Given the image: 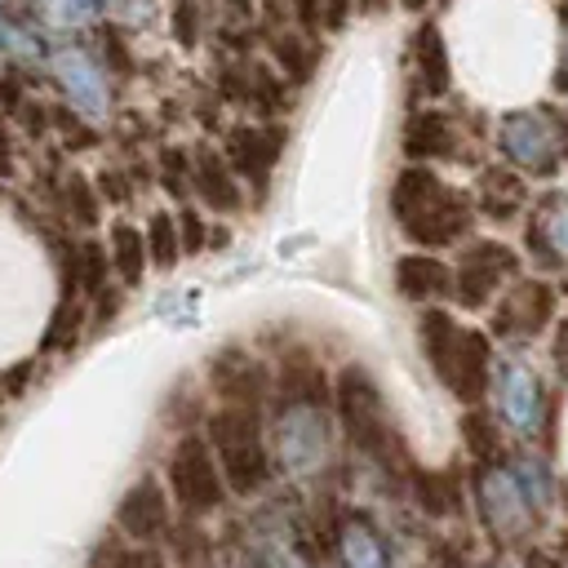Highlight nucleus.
I'll return each instance as SVG.
<instances>
[{"label":"nucleus","mask_w":568,"mask_h":568,"mask_svg":"<svg viewBox=\"0 0 568 568\" xmlns=\"http://www.w3.org/2000/svg\"><path fill=\"white\" fill-rule=\"evenodd\" d=\"M0 390H4V377H0Z\"/></svg>","instance_id":"nucleus-33"},{"label":"nucleus","mask_w":568,"mask_h":568,"mask_svg":"<svg viewBox=\"0 0 568 568\" xmlns=\"http://www.w3.org/2000/svg\"><path fill=\"white\" fill-rule=\"evenodd\" d=\"M515 271V253L506 248V244H470L466 253H462V262H457V284H453V293H457V302L462 306H484L488 302V293L497 288V280L501 275H510Z\"/></svg>","instance_id":"nucleus-7"},{"label":"nucleus","mask_w":568,"mask_h":568,"mask_svg":"<svg viewBox=\"0 0 568 568\" xmlns=\"http://www.w3.org/2000/svg\"><path fill=\"white\" fill-rule=\"evenodd\" d=\"M115 528L124 537H133L138 546H151L155 537H164L169 532V493H164V484L151 479V475L138 479L115 506Z\"/></svg>","instance_id":"nucleus-6"},{"label":"nucleus","mask_w":568,"mask_h":568,"mask_svg":"<svg viewBox=\"0 0 568 568\" xmlns=\"http://www.w3.org/2000/svg\"><path fill=\"white\" fill-rule=\"evenodd\" d=\"M106 266H111L106 244L84 240V244L71 248V280L80 284L84 297H102V288H106Z\"/></svg>","instance_id":"nucleus-15"},{"label":"nucleus","mask_w":568,"mask_h":568,"mask_svg":"<svg viewBox=\"0 0 568 568\" xmlns=\"http://www.w3.org/2000/svg\"><path fill=\"white\" fill-rule=\"evenodd\" d=\"M510 386H515V390H532L537 382H532L528 373H510ZM506 408H510V417L519 422V395H506ZM528 426H532V422H528V413H524V430H528Z\"/></svg>","instance_id":"nucleus-26"},{"label":"nucleus","mask_w":568,"mask_h":568,"mask_svg":"<svg viewBox=\"0 0 568 568\" xmlns=\"http://www.w3.org/2000/svg\"><path fill=\"white\" fill-rule=\"evenodd\" d=\"M209 377H213V386H217V395H222L226 404H248V408L262 404L266 373H262V364H257L253 355H244V351H222V355L209 359Z\"/></svg>","instance_id":"nucleus-8"},{"label":"nucleus","mask_w":568,"mask_h":568,"mask_svg":"<svg viewBox=\"0 0 568 568\" xmlns=\"http://www.w3.org/2000/svg\"><path fill=\"white\" fill-rule=\"evenodd\" d=\"M209 448L213 462L222 470V484L231 493H257L271 475V457H266V439H262V417L248 404H222L217 413H209Z\"/></svg>","instance_id":"nucleus-2"},{"label":"nucleus","mask_w":568,"mask_h":568,"mask_svg":"<svg viewBox=\"0 0 568 568\" xmlns=\"http://www.w3.org/2000/svg\"><path fill=\"white\" fill-rule=\"evenodd\" d=\"M102 191H106L111 200H124V195H129L124 182H120V173H102Z\"/></svg>","instance_id":"nucleus-29"},{"label":"nucleus","mask_w":568,"mask_h":568,"mask_svg":"<svg viewBox=\"0 0 568 568\" xmlns=\"http://www.w3.org/2000/svg\"><path fill=\"white\" fill-rule=\"evenodd\" d=\"M395 217L399 226L417 240V244H448L466 231V200L457 191H448L435 173H422V169H408L399 182H395Z\"/></svg>","instance_id":"nucleus-3"},{"label":"nucleus","mask_w":568,"mask_h":568,"mask_svg":"<svg viewBox=\"0 0 568 568\" xmlns=\"http://www.w3.org/2000/svg\"><path fill=\"white\" fill-rule=\"evenodd\" d=\"M62 195H67V209H71V217H75L80 226L98 222V195H93V186H89L80 173H71V178H67Z\"/></svg>","instance_id":"nucleus-21"},{"label":"nucleus","mask_w":568,"mask_h":568,"mask_svg":"<svg viewBox=\"0 0 568 568\" xmlns=\"http://www.w3.org/2000/svg\"><path fill=\"white\" fill-rule=\"evenodd\" d=\"M342 559H346V568H390L382 541H377L373 528L359 524V519L342 524Z\"/></svg>","instance_id":"nucleus-17"},{"label":"nucleus","mask_w":568,"mask_h":568,"mask_svg":"<svg viewBox=\"0 0 568 568\" xmlns=\"http://www.w3.org/2000/svg\"><path fill=\"white\" fill-rule=\"evenodd\" d=\"M178 226H182V240H178V244H182L186 253H195V248H200V235H204L195 209H182V213H178Z\"/></svg>","instance_id":"nucleus-25"},{"label":"nucleus","mask_w":568,"mask_h":568,"mask_svg":"<svg viewBox=\"0 0 568 568\" xmlns=\"http://www.w3.org/2000/svg\"><path fill=\"white\" fill-rule=\"evenodd\" d=\"M169 497L186 515H209L226 501L222 470L213 462V448L204 435H182L169 453Z\"/></svg>","instance_id":"nucleus-5"},{"label":"nucleus","mask_w":568,"mask_h":568,"mask_svg":"<svg viewBox=\"0 0 568 568\" xmlns=\"http://www.w3.org/2000/svg\"><path fill=\"white\" fill-rule=\"evenodd\" d=\"M275 53H280V62H288L293 80H306V75H311V58L297 49V40H293V36H284V40L275 44Z\"/></svg>","instance_id":"nucleus-24"},{"label":"nucleus","mask_w":568,"mask_h":568,"mask_svg":"<svg viewBox=\"0 0 568 568\" xmlns=\"http://www.w3.org/2000/svg\"><path fill=\"white\" fill-rule=\"evenodd\" d=\"M550 306H555V297H550V288L546 284H519L501 306H497V328L501 333H541L546 328V320H550Z\"/></svg>","instance_id":"nucleus-10"},{"label":"nucleus","mask_w":568,"mask_h":568,"mask_svg":"<svg viewBox=\"0 0 568 568\" xmlns=\"http://www.w3.org/2000/svg\"><path fill=\"white\" fill-rule=\"evenodd\" d=\"M293 9L302 18V27H315L320 22V0H293Z\"/></svg>","instance_id":"nucleus-28"},{"label":"nucleus","mask_w":568,"mask_h":568,"mask_svg":"<svg viewBox=\"0 0 568 568\" xmlns=\"http://www.w3.org/2000/svg\"><path fill=\"white\" fill-rule=\"evenodd\" d=\"M280 146H284V133H280V129H235V133H231V155H235L240 173L257 178V186L266 182V173H271Z\"/></svg>","instance_id":"nucleus-11"},{"label":"nucleus","mask_w":568,"mask_h":568,"mask_svg":"<svg viewBox=\"0 0 568 568\" xmlns=\"http://www.w3.org/2000/svg\"><path fill=\"white\" fill-rule=\"evenodd\" d=\"M462 439H466L470 457H493L497 453V422L488 413H470V417H462Z\"/></svg>","instance_id":"nucleus-20"},{"label":"nucleus","mask_w":568,"mask_h":568,"mask_svg":"<svg viewBox=\"0 0 568 568\" xmlns=\"http://www.w3.org/2000/svg\"><path fill=\"white\" fill-rule=\"evenodd\" d=\"M395 284H399V293L413 297V302H430V297H444V293L453 288V284H448V266L435 262V257H426V253H408V257H399V266H395Z\"/></svg>","instance_id":"nucleus-12"},{"label":"nucleus","mask_w":568,"mask_h":568,"mask_svg":"<svg viewBox=\"0 0 568 568\" xmlns=\"http://www.w3.org/2000/svg\"><path fill=\"white\" fill-rule=\"evenodd\" d=\"M417 501L426 515H453L462 506V488L453 470H422L417 475Z\"/></svg>","instance_id":"nucleus-16"},{"label":"nucleus","mask_w":568,"mask_h":568,"mask_svg":"<svg viewBox=\"0 0 568 568\" xmlns=\"http://www.w3.org/2000/svg\"><path fill=\"white\" fill-rule=\"evenodd\" d=\"M364 9H368V13H373V9H382V0H364Z\"/></svg>","instance_id":"nucleus-31"},{"label":"nucleus","mask_w":568,"mask_h":568,"mask_svg":"<svg viewBox=\"0 0 568 568\" xmlns=\"http://www.w3.org/2000/svg\"><path fill=\"white\" fill-rule=\"evenodd\" d=\"M106 559L111 568H169V559L155 546H111Z\"/></svg>","instance_id":"nucleus-22"},{"label":"nucleus","mask_w":568,"mask_h":568,"mask_svg":"<svg viewBox=\"0 0 568 568\" xmlns=\"http://www.w3.org/2000/svg\"><path fill=\"white\" fill-rule=\"evenodd\" d=\"M0 169H9V138L0 133Z\"/></svg>","instance_id":"nucleus-30"},{"label":"nucleus","mask_w":568,"mask_h":568,"mask_svg":"<svg viewBox=\"0 0 568 568\" xmlns=\"http://www.w3.org/2000/svg\"><path fill=\"white\" fill-rule=\"evenodd\" d=\"M417 337H422L430 368L457 399L475 404L488 390V342L479 333L462 328L448 311H426L417 324Z\"/></svg>","instance_id":"nucleus-1"},{"label":"nucleus","mask_w":568,"mask_h":568,"mask_svg":"<svg viewBox=\"0 0 568 568\" xmlns=\"http://www.w3.org/2000/svg\"><path fill=\"white\" fill-rule=\"evenodd\" d=\"M191 186H195V191L204 195V204H213L217 213L240 209V182H235V173L226 169V160H222L217 151H209V146H200L195 160H191Z\"/></svg>","instance_id":"nucleus-9"},{"label":"nucleus","mask_w":568,"mask_h":568,"mask_svg":"<svg viewBox=\"0 0 568 568\" xmlns=\"http://www.w3.org/2000/svg\"><path fill=\"white\" fill-rule=\"evenodd\" d=\"M146 248H151V262L160 266V271H169L173 262H178V217H169V213H155L151 222H146Z\"/></svg>","instance_id":"nucleus-19"},{"label":"nucleus","mask_w":568,"mask_h":568,"mask_svg":"<svg viewBox=\"0 0 568 568\" xmlns=\"http://www.w3.org/2000/svg\"><path fill=\"white\" fill-rule=\"evenodd\" d=\"M160 169H164V186L169 191H186L191 182V169H186V155L182 151H164V160H160Z\"/></svg>","instance_id":"nucleus-23"},{"label":"nucleus","mask_w":568,"mask_h":568,"mask_svg":"<svg viewBox=\"0 0 568 568\" xmlns=\"http://www.w3.org/2000/svg\"><path fill=\"white\" fill-rule=\"evenodd\" d=\"M111 266L120 271L124 284H138L142 280V266H146V240L133 222H115L111 226V248H106Z\"/></svg>","instance_id":"nucleus-14"},{"label":"nucleus","mask_w":568,"mask_h":568,"mask_svg":"<svg viewBox=\"0 0 568 568\" xmlns=\"http://www.w3.org/2000/svg\"><path fill=\"white\" fill-rule=\"evenodd\" d=\"M337 413H342V426L351 435V444L377 462L390 466V444H395V426L386 417V399L377 390V382L359 368V364H346L342 377H337Z\"/></svg>","instance_id":"nucleus-4"},{"label":"nucleus","mask_w":568,"mask_h":568,"mask_svg":"<svg viewBox=\"0 0 568 568\" xmlns=\"http://www.w3.org/2000/svg\"><path fill=\"white\" fill-rule=\"evenodd\" d=\"M404 4H413V9H417V4H422V0H404Z\"/></svg>","instance_id":"nucleus-32"},{"label":"nucleus","mask_w":568,"mask_h":568,"mask_svg":"<svg viewBox=\"0 0 568 568\" xmlns=\"http://www.w3.org/2000/svg\"><path fill=\"white\" fill-rule=\"evenodd\" d=\"M280 390L306 408H320L324 404V368L306 355H284V368H280Z\"/></svg>","instance_id":"nucleus-13"},{"label":"nucleus","mask_w":568,"mask_h":568,"mask_svg":"<svg viewBox=\"0 0 568 568\" xmlns=\"http://www.w3.org/2000/svg\"><path fill=\"white\" fill-rule=\"evenodd\" d=\"M173 27H182V40H195V4L182 0V9L173 13Z\"/></svg>","instance_id":"nucleus-27"},{"label":"nucleus","mask_w":568,"mask_h":568,"mask_svg":"<svg viewBox=\"0 0 568 568\" xmlns=\"http://www.w3.org/2000/svg\"><path fill=\"white\" fill-rule=\"evenodd\" d=\"M80 320H84V306L80 302H58V311H53V320H49V328H44V351L53 355V351H71L75 342H80Z\"/></svg>","instance_id":"nucleus-18"}]
</instances>
